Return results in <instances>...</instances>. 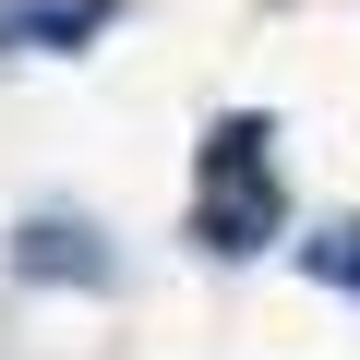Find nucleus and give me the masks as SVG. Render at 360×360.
<instances>
[{"label": "nucleus", "mask_w": 360, "mask_h": 360, "mask_svg": "<svg viewBox=\"0 0 360 360\" xmlns=\"http://www.w3.org/2000/svg\"><path fill=\"white\" fill-rule=\"evenodd\" d=\"M96 25V0H37V13H0V49H25V37H84Z\"/></svg>", "instance_id": "7ed1b4c3"}, {"label": "nucleus", "mask_w": 360, "mask_h": 360, "mask_svg": "<svg viewBox=\"0 0 360 360\" xmlns=\"http://www.w3.org/2000/svg\"><path fill=\"white\" fill-rule=\"evenodd\" d=\"M13 264H25V276H60V288H96V276H108L72 217H25V229H13Z\"/></svg>", "instance_id": "f03ea898"}, {"label": "nucleus", "mask_w": 360, "mask_h": 360, "mask_svg": "<svg viewBox=\"0 0 360 360\" xmlns=\"http://www.w3.org/2000/svg\"><path fill=\"white\" fill-rule=\"evenodd\" d=\"M276 240H288L276 132H264V108H229V120H205V144H193V252H205V264H252V252H276Z\"/></svg>", "instance_id": "f257e3e1"}, {"label": "nucleus", "mask_w": 360, "mask_h": 360, "mask_svg": "<svg viewBox=\"0 0 360 360\" xmlns=\"http://www.w3.org/2000/svg\"><path fill=\"white\" fill-rule=\"evenodd\" d=\"M300 264H312L324 288H348V300H360V229H312V240H300Z\"/></svg>", "instance_id": "20e7f679"}]
</instances>
